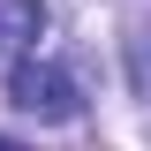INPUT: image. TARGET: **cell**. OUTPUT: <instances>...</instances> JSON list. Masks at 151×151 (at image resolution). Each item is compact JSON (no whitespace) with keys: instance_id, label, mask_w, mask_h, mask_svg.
Here are the masks:
<instances>
[{"instance_id":"1","label":"cell","mask_w":151,"mask_h":151,"mask_svg":"<svg viewBox=\"0 0 151 151\" xmlns=\"http://www.w3.org/2000/svg\"><path fill=\"white\" fill-rule=\"evenodd\" d=\"M8 98H15L30 121H76V76L60 68V60H15L8 68Z\"/></svg>"},{"instance_id":"2","label":"cell","mask_w":151,"mask_h":151,"mask_svg":"<svg viewBox=\"0 0 151 151\" xmlns=\"http://www.w3.org/2000/svg\"><path fill=\"white\" fill-rule=\"evenodd\" d=\"M38 30H45V8L38 0H0V53H23Z\"/></svg>"},{"instance_id":"3","label":"cell","mask_w":151,"mask_h":151,"mask_svg":"<svg viewBox=\"0 0 151 151\" xmlns=\"http://www.w3.org/2000/svg\"><path fill=\"white\" fill-rule=\"evenodd\" d=\"M0 151H23V144H15V136H0Z\"/></svg>"}]
</instances>
